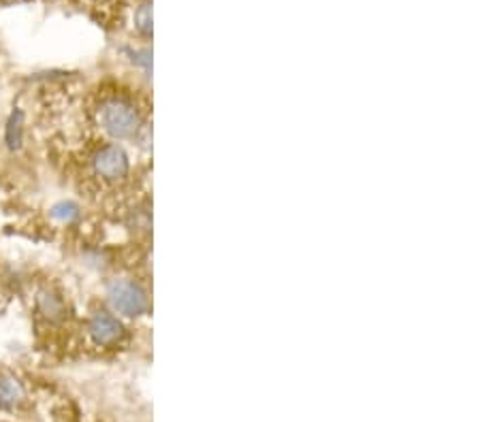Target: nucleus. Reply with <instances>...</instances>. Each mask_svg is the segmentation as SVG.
I'll list each match as a JSON object with an SVG mask.
<instances>
[{
    "mask_svg": "<svg viewBox=\"0 0 480 422\" xmlns=\"http://www.w3.org/2000/svg\"><path fill=\"white\" fill-rule=\"evenodd\" d=\"M92 113L96 126L113 141H134L139 130L147 124L145 107L139 103L137 96L126 90L101 92Z\"/></svg>",
    "mask_w": 480,
    "mask_h": 422,
    "instance_id": "obj_1",
    "label": "nucleus"
},
{
    "mask_svg": "<svg viewBox=\"0 0 480 422\" xmlns=\"http://www.w3.org/2000/svg\"><path fill=\"white\" fill-rule=\"evenodd\" d=\"M88 171L96 186L115 192L128 184L132 166L122 145L105 141V143H96L88 151Z\"/></svg>",
    "mask_w": 480,
    "mask_h": 422,
    "instance_id": "obj_2",
    "label": "nucleus"
},
{
    "mask_svg": "<svg viewBox=\"0 0 480 422\" xmlns=\"http://www.w3.org/2000/svg\"><path fill=\"white\" fill-rule=\"evenodd\" d=\"M107 301L111 310L124 318H139L149 307L143 286L126 277H115L107 284Z\"/></svg>",
    "mask_w": 480,
    "mask_h": 422,
    "instance_id": "obj_3",
    "label": "nucleus"
},
{
    "mask_svg": "<svg viewBox=\"0 0 480 422\" xmlns=\"http://www.w3.org/2000/svg\"><path fill=\"white\" fill-rule=\"evenodd\" d=\"M86 333L96 348H103V350L118 348V345L126 341V326L109 310H94L88 316Z\"/></svg>",
    "mask_w": 480,
    "mask_h": 422,
    "instance_id": "obj_4",
    "label": "nucleus"
},
{
    "mask_svg": "<svg viewBox=\"0 0 480 422\" xmlns=\"http://www.w3.org/2000/svg\"><path fill=\"white\" fill-rule=\"evenodd\" d=\"M34 310L36 316L45 320L47 324H60L67 320V303L64 299L45 288V290H38L34 297Z\"/></svg>",
    "mask_w": 480,
    "mask_h": 422,
    "instance_id": "obj_5",
    "label": "nucleus"
},
{
    "mask_svg": "<svg viewBox=\"0 0 480 422\" xmlns=\"http://www.w3.org/2000/svg\"><path fill=\"white\" fill-rule=\"evenodd\" d=\"M22 382L11 373H0V410H13L24 401Z\"/></svg>",
    "mask_w": 480,
    "mask_h": 422,
    "instance_id": "obj_6",
    "label": "nucleus"
},
{
    "mask_svg": "<svg viewBox=\"0 0 480 422\" xmlns=\"http://www.w3.org/2000/svg\"><path fill=\"white\" fill-rule=\"evenodd\" d=\"M24 130H26V115L19 107H13L5 124V143L11 151H19L24 145Z\"/></svg>",
    "mask_w": 480,
    "mask_h": 422,
    "instance_id": "obj_7",
    "label": "nucleus"
},
{
    "mask_svg": "<svg viewBox=\"0 0 480 422\" xmlns=\"http://www.w3.org/2000/svg\"><path fill=\"white\" fill-rule=\"evenodd\" d=\"M80 216H82V209L75 201H60L49 209V218L58 224H64V226L77 222Z\"/></svg>",
    "mask_w": 480,
    "mask_h": 422,
    "instance_id": "obj_8",
    "label": "nucleus"
},
{
    "mask_svg": "<svg viewBox=\"0 0 480 422\" xmlns=\"http://www.w3.org/2000/svg\"><path fill=\"white\" fill-rule=\"evenodd\" d=\"M134 28H137L141 34H149L152 32V5L143 3L134 11Z\"/></svg>",
    "mask_w": 480,
    "mask_h": 422,
    "instance_id": "obj_9",
    "label": "nucleus"
}]
</instances>
